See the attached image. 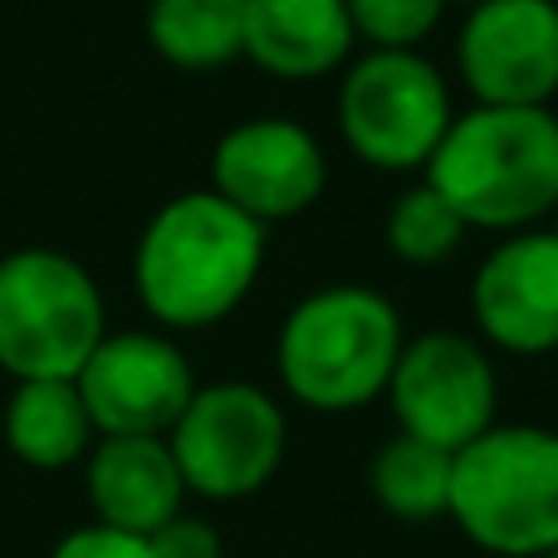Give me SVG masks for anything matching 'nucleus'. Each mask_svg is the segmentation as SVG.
<instances>
[{"mask_svg":"<svg viewBox=\"0 0 558 558\" xmlns=\"http://www.w3.org/2000/svg\"><path fill=\"white\" fill-rule=\"evenodd\" d=\"M270 251V226L221 192L196 186L147 216L133 245V294L167 333L216 328L255 294Z\"/></svg>","mask_w":558,"mask_h":558,"instance_id":"1","label":"nucleus"},{"mask_svg":"<svg viewBox=\"0 0 558 558\" xmlns=\"http://www.w3.org/2000/svg\"><path fill=\"white\" fill-rule=\"evenodd\" d=\"M426 182L461 211L471 231L514 235L558 211V113L471 104L446 128Z\"/></svg>","mask_w":558,"mask_h":558,"instance_id":"2","label":"nucleus"},{"mask_svg":"<svg viewBox=\"0 0 558 558\" xmlns=\"http://www.w3.org/2000/svg\"><path fill=\"white\" fill-rule=\"evenodd\" d=\"M407 343L397 304L373 284H324L284 314L275 373L289 402L318 416L363 412L387 392Z\"/></svg>","mask_w":558,"mask_h":558,"instance_id":"3","label":"nucleus"},{"mask_svg":"<svg viewBox=\"0 0 558 558\" xmlns=\"http://www.w3.org/2000/svg\"><path fill=\"white\" fill-rule=\"evenodd\" d=\"M446 520L485 558H544L558 544V432L495 422L451 461Z\"/></svg>","mask_w":558,"mask_h":558,"instance_id":"4","label":"nucleus"},{"mask_svg":"<svg viewBox=\"0 0 558 558\" xmlns=\"http://www.w3.org/2000/svg\"><path fill=\"white\" fill-rule=\"evenodd\" d=\"M104 333L108 304L84 260L54 245L0 255V373L10 383L78 377Z\"/></svg>","mask_w":558,"mask_h":558,"instance_id":"5","label":"nucleus"},{"mask_svg":"<svg viewBox=\"0 0 558 558\" xmlns=\"http://www.w3.org/2000/svg\"><path fill=\"white\" fill-rule=\"evenodd\" d=\"M451 123V84L422 49H363L343 64L338 137L373 172L422 177Z\"/></svg>","mask_w":558,"mask_h":558,"instance_id":"6","label":"nucleus"},{"mask_svg":"<svg viewBox=\"0 0 558 558\" xmlns=\"http://www.w3.org/2000/svg\"><path fill=\"white\" fill-rule=\"evenodd\" d=\"M186 495L235 505L260 495L289 451V416L260 383H202L167 432Z\"/></svg>","mask_w":558,"mask_h":558,"instance_id":"7","label":"nucleus"},{"mask_svg":"<svg viewBox=\"0 0 558 558\" xmlns=\"http://www.w3.org/2000/svg\"><path fill=\"white\" fill-rule=\"evenodd\" d=\"M383 397L397 432L422 436L451 456L500 422V377L490 348L456 328L407 338Z\"/></svg>","mask_w":558,"mask_h":558,"instance_id":"8","label":"nucleus"},{"mask_svg":"<svg viewBox=\"0 0 558 558\" xmlns=\"http://www.w3.org/2000/svg\"><path fill=\"white\" fill-rule=\"evenodd\" d=\"M98 436H167L196 383L167 328H108L74 377Z\"/></svg>","mask_w":558,"mask_h":558,"instance_id":"9","label":"nucleus"},{"mask_svg":"<svg viewBox=\"0 0 558 558\" xmlns=\"http://www.w3.org/2000/svg\"><path fill=\"white\" fill-rule=\"evenodd\" d=\"M456 78L475 104L544 108L558 98V0H481L456 29Z\"/></svg>","mask_w":558,"mask_h":558,"instance_id":"10","label":"nucleus"},{"mask_svg":"<svg viewBox=\"0 0 558 558\" xmlns=\"http://www.w3.org/2000/svg\"><path fill=\"white\" fill-rule=\"evenodd\" d=\"M211 192L260 226L294 221L328 192V153L299 118H241L211 147Z\"/></svg>","mask_w":558,"mask_h":558,"instance_id":"11","label":"nucleus"},{"mask_svg":"<svg viewBox=\"0 0 558 558\" xmlns=\"http://www.w3.org/2000/svg\"><path fill=\"white\" fill-rule=\"evenodd\" d=\"M471 318L485 348L514 357L558 353V226L500 235L475 265Z\"/></svg>","mask_w":558,"mask_h":558,"instance_id":"12","label":"nucleus"},{"mask_svg":"<svg viewBox=\"0 0 558 558\" xmlns=\"http://www.w3.org/2000/svg\"><path fill=\"white\" fill-rule=\"evenodd\" d=\"M84 495L98 524L143 539L186 510V481L167 436H98L84 456Z\"/></svg>","mask_w":558,"mask_h":558,"instance_id":"13","label":"nucleus"},{"mask_svg":"<svg viewBox=\"0 0 558 558\" xmlns=\"http://www.w3.org/2000/svg\"><path fill=\"white\" fill-rule=\"evenodd\" d=\"M357 35L348 0H245V49L260 74L314 84L353 59Z\"/></svg>","mask_w":558,"mask_h":558,"instance_id":"14","label":"nucleus"},{"mask_svg":"<svg viewBox=\"0 0 558 558\" xmlns=\"http://www.w3.org/2000/svg\"><path fill=\"white\" fill-rule=\"evenodd\" d=\"M0 436H5V451L29 471H69V465H84V456L94 451L98 426L74 377H29L10 387Z\"/></svg>","mask_w":558,"mask_h":558,"instance_id":"15","label":"nucleus"},{"mask_svg":"<svg viewBox=\"0 0 558 558\" xmlns=\"http://www.w3.org/2000/svg\"><path fill=\"white\" fill-rule=\"evenodd\" d=\"M143 29L162 64L211 74L241 59L245 0H147Z\"/></svg>","mask_w":558,"mask_h":558,"instance_id":"16","label":"nucleus"},{"mask_svg":"<svg viewBox=\"0 0 558 558\" xmlns=\"http://www.w3.org/2000/svg\"><path fill=\"white\" fill-rule=\"evenodd\" d=\"M451 451L422 436H387L367 465V490L377 510L397 524H436L451 510Z\"/></svg>","mask_w":558,"mask_h":558,"instance_id":"17","label":"nucleus"},{"mask_svg":"<svg viewBox=\"0 0 558 558\" xmlns=\"http://www.w3.org/2000/svg\"><path fill=\"white\" fill-rule=\"evenodd\" d=\"M465 235H471V226L461 221V211H456L426 177L407 182L402 192L392 196L387 221H383V241H387V251H392V260L416 265V270L451 260L465 245Z\"/></svg>","mask_w":558,"mask_h":558,"instance_id":"18","label":"nucleus"},{"mask_svg":"<svg viewBox=\"0 0 558 558\" xmlns=\"http://www.w3.org/2000/svg\"><path fill=\"white\" fill-rule=\"evenodd\" d=\"M451 0H348L363 49H422L446 20Z\"/></svg>","mask_w":558,"mask_h":558,"instance_id":"19","label":"nucleus"},{"mask_svg":"<svg viewBox=\"0 0 558 558\" xmlns=\"http://www.w3.org/2000/svg\"><path fill=\"white\" fill-rule=\"evenodd\" d=\"M45 558H153V544L143 534H123V530H108V524L88 520L78 530H69Z\"/></svg>","mask_w":558,"mask_h":558,"instance_id":"20","label":"nucleus"},{"mask_svg":"<svg viewBox=\"0 0 558 558\" xmlns=\"http://www.w3.org/2000/svg\"><path fill=\"white\" fill-rule=\"evenodd\" d=\"M153 544V558H226V544H221V530L202 514H172L157 534H147Z\"/></svg>","mask_w":558,"mask_h":558,"instance_id":"21","label":"nucleus"},{"mask_svg":"<svg viewBox=\"0 0 558 558\" xmlns=\"http://www.w3.org/2000/svg\"><path fill=\"white\" fill-rule=\"evenodd\" d=\"M451 5H481V0H451Z\"/></svg>","mask_w":558,"mask_h":558,"instance_id":"22","label":"nucleus"},{"mask_svg":"<svg viewBox=\"0 0 558 558\" xmlns=\"http://www.w3.org/2000/svg\"><path fill=\"white\" fill-rule=\"evenodd\" d=\"M544 558H558V544H554V549H549V554H544Z\"/></svg>","mask_w":558,"mask_h":558,"instance_id":"23","label":"nucleus"}]
</instances>
